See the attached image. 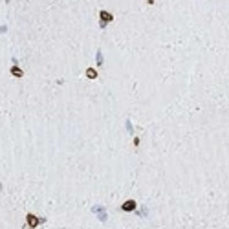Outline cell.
I'll list each match as a JSON object with an SVG mask.
<instances>
[{
	"mask_svg": "<svg viewBox=\"0 0 229 229\" xmlns=\"http://www.w3.org/2000/svg\"><path fill=\"white\" fill-rule=\"evenodd\" d=\"M99 19H101V22H99V24H101V28H105V26H107L108 24V22H112L114 20V17H112V13H108V11H99Z\"/></svg>",
	"mask_w": 229,
	"mask_h": 229,
	"instance_id": "1",
	"label": "cell"
},
{
	"mask_svg": "<svg viewBox=\"0 0 229 229\" xmlns=\"http://www.w3.org/2000/svg\"><path fill=\"white\" fill-rule=\"evenodd\" d=\"M11 73H13L15 77H22V75H24V72H22L19 66H13V68H11Z\"/></svg>",
	"mask_w": 229,
	"mask_h": 229,
	"instance_id": "2",
	"label": "cell"
},
{
	"mask_svg": "<svg viewBox=\"0 0 229 229\" xmlns=\"http://www.w3.org/2000/svg\"><path fill=\"white\" fill-rule=\"evenodd\" d=\"M136 207V204H134V202H126V204H123V211H132V209H134Z\"/></svg>",
	"mask_w": 229,
	"mask_h": 229,
	"instance_id": "3",
	"label": "cell"
},
{
	"mask_svg": "<svg viewBox=\"0 0 229 229\" xmlns=\"http://www.w3.org/2000/svg\"><path fill=\"white\" fill-rule=\"evenodd\" d=\"M28 224H29V227H35V226H37V224H39V220L35 218L33 214H29V216H28Z\"/></svg>",
	"mask_w": 229,
	"mask_h": 229,
	"instance_id": "4",
	"label": "cell"
},
{
	"mask_svg": "<svg viewBox=\"0 0 229 229\" xmlns=\"http://www.w3.org/2000/svg\"><path fill=\"white\" fill-rule=\"evenodd\" d=\"M86 77H88V79H95V77H97V72H95V70H88V72H86Z\"/></svg>",
	"mask_w": 229,
	"mask_h": 229,
	"instance_id": "5",
	"label": "cell"
},
{
	"mask_svg": "<svg viewBox=\"0 0 229 229\" xmlns=\"http://www.w3.org/2000/svg\"><path fill=\"white\" fill-rule=\"evenodd\" d=\"M103 63V57H101V51H97V64Z\"/></svg>",
	"mask_w": 229,
	"mask_h": 229,
	"instance_id": "6",
	"label": "cell"
}]
</instances>
